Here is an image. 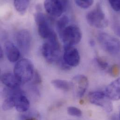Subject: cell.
Here are the masks:
<instances>
[{
	"instance_id": "obj_1",
	"label": "cell",
	"mask_w": 120,
	"mask_h": 120,
	"mask_svg": "<svg viewBox=\"0 0 120 120\" xmlns=\"http://www.w3.org/2000/svg\"><path fill=\"white\" fill-rule=\"evenodd\" d=\"M34 65L31 60L23 59L18 61L14 69V74L21 83L30 81L34 74Z\"/></svg>"
},
{
	"instance_id": "obj_2",
	"label": "cell",
	"mask_w": 120,
	"mask_h": 120,
	"mask_svg": "<svg viewBox=\"0 0 120 120\" xmlns=\"http://www.w3.org/2000/svg\"><path fill=\"white\" fill-rule=\"evenodd\" d=\"M86 19L89 24L97 28L103 29L108 25V20L100 3L87 14Z\"/></svg>"
},
{
	"instance_id": "obj_3",
	"label": "cell",
	"mask_w": 120,
	"mask_h": 120,
	"mask_svg": "<svg viewBox=\"0 0 120 120\" xmlns=\"http://www.w3.org/2000/svg\"><path fill=\"white\" fill-rule=\"evenodd\" d=\"M64 44V48L73 46L79 44L82 38V32L75 25L68 26L60 35Z\"/></svg>"
},
{
	"instance_id": "obj_4",
	"label": "cell",
	"mask_w": 120,
	"mask_h": 120,
	"mask_svg": "<svg viewBox=\"0 0 120 120\" xmlns=\"http://www.w3.org/2000/svg\"><path fill=\"white\" fill-rule=\"evenodd\" d=\"M98 40L101 47L107 52L116 55L120 52V41L116 37L106 33L98 35Z\"/></svg>"
},
{
	"instance_id": "obj_5",
	"label": "cell",
	"mask_w": 120,
	"mask_h": 120,
	"mask_svg": "<svg viewBox=\"0 0 120 120\" xmlns=\"http://www.w3.org/2000/svg\"><path fill=\"white\" fill-rule=\"evenodd\" d=\"M60 44L59 41H48L42 47L43 56L49 63H53L60 58Z\"/></svg>"
},
{
	"instance_id": "obj_6",
	"label": "cell",
	"mask_w": 120,
	"mask_h": 120,
	"mask_svg": "<svg viewBox=\"0 0 120 120\" xmlns=\"http://www.w3.org/2000/svg\"><path fill=\"white\" fill-rule=\"evenodd\" d=\"M88 98L92 104L103 108L108 113L112 112L113 109L111 100L107 96L105 92L101 91L91 92L88 95Z\"/></svg>"
},
{
	"instance_id": "obj_7",
	"label": "cell",
	"mask_w": 120,
	"mask_h": 120,
	"mask_svg": "<svg viewBox=\"0 0 120 120\" xmlns=\"http://www.w3.org/2000/svg\"><path fill=\"white\" fill-rule=\"evenodd\" d=\"M68 3L67 0H46L44 1V7L49 15L59 17L66 10Z\"/></svg>"
},
{
	"instance_id": "obj_8",
	"label": "cell",
	"mask_w": 120,
	"mask_h": 120,
	"mask_svg": "<svg viewBox=\"0 0 120 120\" xmlns=\"http://www.w3.org/2000/svg\"><path fill=\"white\" fill-rule=\"evenodd\" d=\"M71 82L76 95L79 98L83 97L89 85L87 78L83 75H77L72 79Z\"/></svg>"
},
{
	"instance_id": "obj_9",
	"label": "cell",
	"mask_w": 120,
	"mask_h": 120,
	"mask_svg": "<svg viewBox=\"0 0 120 120\" xmlns=\"http://www.w3.org/2000/svg\"><path fill=\"white\" fill-rule=\"evenodd\" d=\"M16 41L21 51L24 53H28L31 45V36L30 32L27 30H22L18 32L16 35Z\"/></svg>"
},
{
	"instance_id": "obj_10",
	"label": "cell",
	"mask_w": 120,
	"mask_h": 120,
	"mask_svg": "<svg viewBox=\"0 0 120 120\" xmlns=\"http://www.w3.org/2000/svg\"><path fill=\"white\" fill-rule=\"evenodd\" d=\"M63 59L65 63L71 67L78 66L80 60V57L78 50L74 47H64Z\"/></svg>"
},
{
	"instance_id": "obj_11",
	"label": "cell",
	"mask_w": 120,
	"mask_h": 120,
	"mask_svg": "<svg viewBox=\"0 0 120 120\" xmlns=\"http://www.w3.org/2000/svg\"><path fill=\"white\" fill-rule=\"evenodd\" d=\"M105 93L111 101L120 100V77L110 83L106 88Z\"/></svg>"
},
{
	"instance_id": "obj_12",
	"label": "cell",
	"mask_w": 120,
	"mask_h": 120,
	"mask_svg": "<svg viewBox=\"0 0 120 120\" xmlns=\"http://www.w3.org/2000/svg\"><path fill=\"white\" fill-rule=\"evenodd\" d=\"M15 108L20 113L26 112L29 109L30 103L28 99L20 91L15 95Z\"/></svg>"
},
{
	"instance_id": "obj_13",
	"label": "cell",
	"mask_w": 120,
	"mask_h": 120,
	"mask_svg": "<svg viewBox=\"0 0 120 120\" xmlns=\"http://www.w3.org/2000/svg\"><path fill=\"white\" fill-rule=\"evenodd\" d=\"M5 51L8 60L14 63L17 61L20 56L19 49L12 42H7L5 44Z\"/></svg>"
},
{
	"instance_id": "obj_14",
	"label": "cell",
	"mask_w": 120,
	"mask_h": 120,
	"mask_svg": "<svg viewBox=\"0 0 120 120\" xmlns=\"http://www.w3.org/2000/svg\"><path fill=\"white\" fill-rule=\"evenodd\" d=\"M0 79L2 83L9 88H17L21 84L15 75L11 72L2 74Z\"/></svg>"
},
{
	"instance_id": "obj_15",
	"label": "cell",
	"mask_w": 120,
	"mask_h": 120,
	"mask_svg": "<svg viewBox=\"0 0 120 120\" xmlns=\"http://www.w3.org/2000/svg\"><path fill=\"white\" fill-rule=\"evenodd\" d=\"M38 32L39 36L43 38L48 39L54 31L47 22V20L38 23Z\"/></svg>"
},
{
	"instance_id": "obj_16",
	"label": "cell",
	"mask_w": 120,
	"mask_h": 120,
	"mask_svg": "<svg viewBox=\"0 0 120 120\" xmlns=\"http://www.w3.org/2000/svg\"><path fill=\"white\" fill-rule=\"evenodd\" d=\"M51 83L56 88L63 91H67L72 88L71 82L67 80L56 79L52 80Z\"/></svg>"
},
{
	"instance_id": "obj_17",
	"label": "cell",
	"mask_w": 120,
	"mask_h": 120,
	"mask_svg": "<svg viewBox=\"0 0 120 120\" xmlns=\"http://www.w3.org/2000/svg\"><path fill=\"white\" fill-rule=\"evenodd\" d=\"M30 4L29 0H16L14 1V5L15 8L20 14L24 15Z\"/></svg>"
},
{
	"instance_id": "obj_18",
	"label": "cell",
	"mask_w": 120,
	"mask_h": 120,
	"mask_svg": "<svg viewBox=\"0 0 120 120\" xmlns=\"http://www.w3.org/2000/svg\"><path fill=\"white\" fill-rule=\"evenodd\" d=\"M15 94L14 95L9 96L6 97V98L3 101L2 104V109L3 110L7 111L12 109L13 108L15 107Z\"/></svg>"
},
{
	"instance_id": "obj_19",
	"label": "cell",
	"mask_w": 120,
	"mask_h": 120,
	"mask_svg": "<svg viewBox=\"0 0 120 120\" xmlns=\"http://www.w3.org/2000/svg\"><path fill=\"white\" fill-rule=\"evenodd\" d=\"M69 18L67 16L64 15L60 17L56 22V28L60 35L64 30L68 26L69 23Z\"/></svg>"
},
{
	"instance_id": "obj_20",
	"label": "cell",
	"mask_w": 120,
	"mask_h": 120,
	"mask_svg": "<svg viewBox=\"0 0 120 120\" xmlns=\"http://www.w3.org/2000/svg\"><path fill=\"white\" fill-rule=\"evenodd\" d=\"M75 3L78 7L86 9L93 5L94 1L93 0H77L75 1Z\"/></svg>"
},
{
	"instance_id": "obj_21",
	"label": "cell",
	"mask_w": 120,
	"mask_h": 120,
	"mask_svg": "<svg viewBox=\"0 0 120 120\" xmlns=\"http://www.w3.org/2000/svg\"><path fill=\"white\" fill-rule=\"evenodd\" d=\"M67 113L71 116L76 117H80L82 115V112L81 110L75 107H69L67 108Z\"/></svg>"
},
{
	"instance_id": "obj_22",
	"label": "cell",
	"mask_w": 120,
	"mask_h": 120,
	"mask_svg": "<svg viewBox=\"0 0 120 120\" xmlns=\"http://www.w3.org/2000/svg\"><path fill=\"white\" fill-rule=\"evenodd\" d=\"M96 62L102 70H105L109 66L108 62L103 58L101 57H97L95 59Z\"/></svg>"
},
{
	"instance_id": "obj_23",
	"label": "cell",
	"mask_w": 120,
	"mask_h": 120,
	"mask_svg": "<svg viewBox=\"0 0 120 120\" xmlns=\"http://www.w3.org/2000/svg\"><path fill=\"white\" fill-rule=\"evenodd\" d=\"M34 18L37 24L47 20L45 15L43 13L40 12H37L35 14Z\"/></svg>"
},
{
	"instance_id": "obj_24",
	"label": "cell",
	"mask_w": 120,
	"mask_h": 120,
	"mask_svg": "<svg viewBox=\"0 0 120 120\" xmlns=\"http://www.w3.org/2000/svg\"><path fill=\"white\" fill-rule=\"evenodd\" d=\"M57 62L59 66L62 70H65V71H68L70 70L71 68L70 66H69L65 63V62L63 60V58L62 59L60 58L59 60L57 61Z\"/></svg>"
},
{
	"instance_id": "obj_25",
	"label": "cell",
	"mask_w": 120,
	"mask_h": 120,
	"mask_svg": "<svg viewBox=\"0 0 120 120\" xmlns=\"http://www.w3.org/2000/svg\"><path fill=\"white\" fill-rule=\"evenodd\" d=\"M111 8L115 11H120V0H110L109 1Z\"/></svg>"
},
{
	"instance_id": "obj_26",
	"label": "cell",
	"mask_w": 120,
	"mask_h": 120,
	"mask_svg": "<svg viewBox=\"0 0 120 120\" xmlns=\"http://www.w3.org/2000/svg\"><path fill=\"white\" fill-rule=\"evenodd\" d=\"M33 78V83L34 84H38L42 82L41 77L39 74V72L37 70L35 71Z\"/></svg>"
},
{
	"instance_id": "obj_27",
	"label": "cell",
	"mask_w": 120,
	"mask_h": 120,
	"mask_svg": "<svg viewBox=\"0 0 120 120\" xmlns=\"http://www.w3.org/2000/svg\"><path fill=\"white\" fill-rule=\"evenodd\" d=\"M109 72L110 74L113 76H117L120 72V69L119 66L116 64H114L110 67L109 69Z\"/></svg>"
},
{
	"instance_id": "obj_28",
	"label": "cell",
	"mask_w": 120,
	"mask_h": 120,
	"mask_svg": "<svg viewBox=\"0 0 120 120\" xmlns=\"http://www.w3.org/2000/svg\"><path fill=\"white\" fill-rule=\"evenodd\" d=\"M113 29L115 33L120 38V22L117 21L114 22L113 24Z\"/></svg>"
},
{
	"instance_id": "obj_29",
	"label": "cell",
	"mask_w": 120,
	"mask_h": 120,
	"mask_svg": "<svg viewBox=\"0 0 120 120\" xmlns=\"http://www.w3.org/2000/svg\"><path fill=\"white\" fill-rule=\"evenodd\" d=\"M3 57V52L2 51V49L1 47L0 48V59H2Z\"/></svg>"
},
{
	"instance_id": "obj_30",
	"label": "cell",
	"mask_w": 120,
	"mask_h": 120,
	"mask_svg": "<svg viewBox=\"0 0 120 120\" xmlns=\"http://www.w3.org/2000/svg\"><path fill=\"white\" fill-rule=\"evenodd\" d=\"M89 44L91 46L93 47L95 45V42L93 40H90V41L89 42Z\"/></svg>"
},
{
	"instance_id": "obj_31",
	"label": "cell",
	"mask_w": 120,
	"mask_h": 120,
	"mask_svg": "<svg viewBox=\"0 0 120 120\" xmlns=\"http://www.w3.org/2000/svg\"><path fill=\"white\" fill-rule=\"evenodd\" d=\"M112 120H119L118 117H117V116H114L112 117Z\"/></svg>"
},
{
	"instance_id": "obj_32",
	"label": "cell",
	"mask_w": 120,
	"mask_h": 120,
	"mask_svg": "<svg viewBox=\"0 0 120 120\" xmlns=\"http://www.w3.org/2000/svg\"><path fill=\"white\" fill-rule=\"evenodd\" d=\"M38 120L36 119L35 118H33V117H31V118H28L26 119L25 120Z\"/></svg>"
},
{
	"instance_id": "obj_33",
	"label": "cell",
	"mask_w": 120,
	"mask_h": 120,
	"mask_svg": "<svg viewBox=\"0 0 120 120\" xmlns=\"http://www.w3.org/2000/svg\"><path fill=\"white\" fill-rule=\"evenodd\" d=\"M118 118H119V120H120V112H119V116H118Z\"/></svg>"
}]
</instances>
